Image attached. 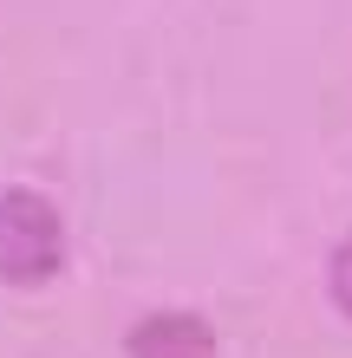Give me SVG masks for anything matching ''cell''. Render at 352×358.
Masks as SVG:
<instances>
[{"mask_svg": "<svg viewBox=\"0 0 352 358\" xmlns=\"http://www.w3.org/2000/svg\"><path fill=\"white\" fill-rule=\"evenodd\" d=\"M320 280H326L333 313H339V320H352V228H346L333 248H326V273H320Z\"/></svg>", "mask_w": 352, "mask_h": 358, "instance_id": "3", "label": "cell"}, {"mask_svg": "<svg viewBox=\"0 0 352 358\" xmlns=\"http://www.w3.org/2000/svg\"><path fill=\"white\" fill-rule=\"evenodd\" d=\"M216 320L196 306H157L124 326V358H216Z\"/></svg>", "mask_w": 352, "mask_h": 358, "instance_id": "2", "label": "cell"}, {"mask_svg": "<svg viewBox=\"0 0 352 358\" xmlns=\"http://www.w3.org/2000/svg\"><path fill=\"white\" fill-rule=\"evenodd\" d=\"M72 261V228L39 182H7L0 189V287L7 293H39L52 287Z\"/></svg>", "mask_w": 352, "mask_h": 358, "instance_id": "1", "label": "cell"}]
</instances>
